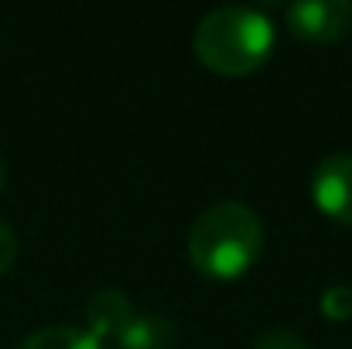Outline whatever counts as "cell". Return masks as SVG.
Listing matches in <instances>:
<instances>
[{"mask_svg":"<svg viewBox=\"0 0 352 349\" xmlns=\"http://www.w3.org/2000/svg\"><path fill=\"white\" fill-rule=\"evenodd\" d=\"M263 250V223L246 202H216L188 230V260L199 274L233 281L246 274Z\"/></svg>","mask_w":352,"mask_h":349,"instance_id":"1","label":"cell"},{"mask_svg":"<svg viewBox=\"0 0 352 349\" xmlns=\"http://www.w3.org/2000/svg\"><path fill=\"white\" fill-rule=\"evenodd\" d=\"M192 45L206 69L219 76H246L267 62L274 48V24L260 7L223 3L202 14Z\"/></svg>","mask_w":352,"mask_h":349,"instance_id":"2","label":"cell"},{"mask_svg":"<svg viewBox=\"0 0 352 349\" xmlns=\"http://www.w3.org/2000/svg\"><path fill=\"white\" fill-rule=\"evenodd\" d=\"M311 199L329 220H336L342 226H352V151L325 154L315 165V171H311Z\"/></svg>","mask_w":352,"mask_h":349,"instance_id":"3","label":"cell"},{"mask_svg":"<svg viewBox=\"0 0 352 349\" xmlns=\"http://www.w3.org/2000/svg\"><path fill=\"white\" fill-rule=\"evenodd\" d=\"M287 28L305 41H339L352 28L349 0H298L284 10Z\"/></svg>","mask_w":352,"mask_h":349,"instance_id":"4","label":"cell"},{"mask_svg":"<svg viewBox=\"0 0 352 349\" xmlns=\"http://www.w3.org/2000/svg\"><path fill=\"white\" fill-rule=\"evenodd\" d=\"M133 302L126 291L120 288H100L89 295L86 302V322H89V332L100 339V343H117L123 336V329L133 322Z\"/></svg>","mask_w":352,"mask_h":349,"instance_id":"5","label":"cell"},{"mask_svg":"<svg viewBox=\"0 0 352 349\" xmlns=\"http://www.w3.org/2000/svg\"><path fill=\"white\" fill-rule=\"evenodd\" d=\"M178 343V326L168 315H133V322L123 329L117 339V349H175Z\"/></svg>","mask_w":352,"mask_h":349,"instance_id":"6","label":"cell"},{"mask_svg":"<svg viewBox=\"0 0 352 349\" xmlns=\"http://www.w3.org/2000/svg\"><path fill=\"white\" fill-rule=\"evenodd\" d=\"M17 349H107L89 329H79V326H69V322H58V326H45V329H34Z\"/></svg>","mask_w":352,"mask_h":349,"instance_id":"7","label":"cell"},{"mask_svg":"<svg viewBox=\"0 0 352 349\" xmlns=\"http://www.w3.org/2000/svg\"><path fill=\"white\" fill-rule=\"evenodd\" d=\"M318 308H322V315H329V319H336V322L349 319L352 315V288L349 284H332V288H325L322 298H318Z\"/></svg>","mask_w":352,"mask_h":349,"instance_id":"8","label":"cell"},{"mask_svg":"<svg viewBox=\"0 0 352 349\" xmlns=\"http://www.w3.org/2000/svg\"><path fill=\"white\" fill-rule=\"evenodd\" d=\"M253 349H311V346L291 329H267V332L256 336Z\"/></svg>","mask_w":352,"mask_h":349,"instance_id":"9","label":"cell"},{"mask_svg":"<svg viewBox=\"0 0 352 349\" xmlns=\"http://www.w3.org/2000/svg\"><path fill=\"white\" fill-rule=\"evenodd\" d=\"M14 257H17V236H14V230L7 223H0V277L10 271Z\"/></svg>","mask_w":352,"mask_h":349,"instance_id":"10","label":"cell"},{"mask_svg":"<svg viewBox=\"0 0 352 349\" xmlns=\"http://www.w3.org/2000/svg\"><path fill=\"white\" fill-rule=\"evenodd\" d=\"M3 182H7V161H3V154H0V189H3Z\"/></svg>","mask_w":352,"mask_h":349,"instance_id":"11","label":"cell"}]
</instances>
